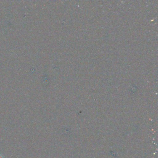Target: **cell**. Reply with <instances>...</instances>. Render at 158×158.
Here are the masks:
<instances>
[]
</instances>
